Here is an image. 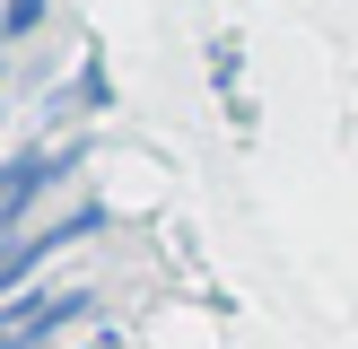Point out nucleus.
<instances>
[{"instance_id": "nucleus-2", "label": "nucleus", "mask_w": 358, "mask_h": 349, "mask_svg": "<svg viewBox=\"0 0 358 349\" xmlns=\"http://www.w3.org/2000/svg\"><path fill=\"white\" fill-rule=\"evenodd\" d=\"M96 227H105V209H96V201H79V209H70V218L35 227V236H9V244H0V297H17V288H27V279H35V262H44V253H62V244L96 236Z\"/></svg>"}, {"instance_id": "nucleus-1", "label": "nucleus", "mask_w": 358, "mask_h": 349, "mask_svg": "<svg viewBox=\"0 0 358 349\" xmlns=\"http://www.w3.org/2000/svg\"><path fill=\"white\" fill-rule=\"evenodd\" d=\"M79 314H96V288H70V297H17V306H0V349H52Z\"/></svg>"}, {"instance_id": "nucleus-3", "label": "nucleus", "mask_w": 358, "mask_h": 349, "mask_svg": "<svg viewBox=\"0 0 358 349\" xmlns=\"http://www.w3.org/2000/svg\"><path fill=\"white\" fill-rule=\"evenodd\" d=\"M44 9H52V0H0V44L35 35V27H44Z\"/></svg>"}]
</instances>
